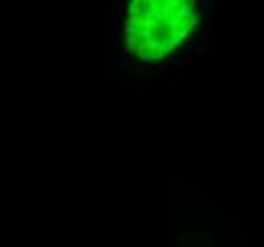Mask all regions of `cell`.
Here are the masks:
<instances>
[{
	"mask_svg": "<svg viewBox=\"0 0 264 247\" xmlns=\"http://www.w3.org/2000/svg\"><path fill=\"white\" fill-rule=\"evenodd\" d=\"M166 55H167V51H166V50H158V53L154 55V59H156V61H160V59H166Z\"/></svg>",
	"mask_w": 264,
	"mask_h": 247,
	"instance_id": "cell-9",
	"label": "cell"
},
{
	"mask_svg": "<svg viewBox=\"0 0 264 247\" xmlns=\"http://www.w3.org/2000/svg\"><path fill=\"white\" fill-rule=\"evenodd\" d=\"M135 32H137V29H135L133 25H126V29H124V34H126V36H133Z\"/></svg>",
	"mask_w": 264,
	"mask_h": 247,
	"instance_id": "cell-4",
	"label": "cell"
},
{
	"mask_svg": "<svg viewBox=\"0 0 264 247\" xmlns=\"http://www.w3.org/2000/svg\"><path fill=\"white\" fill-rule=\"evenodd\" d=\"M126 15V4L122 0H118V17H124Z\"/></svg>",
	"mask_w": 264,
	"mask_h": 247,
	"instance_id": "cell-6",
	"label": "cell"
},
{
	"mask_svg": "<svg viewBox=\"0 0 264 247\" xmlns=\"http://www.w3.org/2000/svg\"><path fill=\"white\" fill-rule=\"evenodd\" d=\"M188 32H190L188 29H184V30H181V34H179V38H181V40H184L186 36H188Z\"/></svg>",
	"mask_w": 264,
	"mask_h": 247,
	"instance_id": "cell-14",
	"label": "cell"
},
{
	"mask_svg": "<svg viewBox=\"0 0 264 247\" xmlns=\"http://www.w3.org/2000/svg\"><path fill=\"white\" fill-rule=\"evenodd\" d=\"M203 40H205V34H203V32H200V34H196V36L192 38V46H198V44L203 42Z\"/></svg>",
	"mask_w": 264,
	"mask_h": 247,
	"instance_id": "cell-5",
	"label": "cell"
},
{
	"mask_svg": "<svg viewBox=\"0 0 264 247\" xmlns=\"http://www.w3.org/2000/svg\"><path fill=\"white\" fill-rule=\"evenodd\" d=\"M131 14H146V10L137 6V8H131Z\"/></svg>",
	"mask_w": 264,
	"mask_h": 247,
	"instance_id": "cell-12",
	"label": "cell"
},
{
	"mask_svg": "<svg viewBox=\"0 0 264 247\" xmlns=\"http://www.w3.org/2000/svg\"><path fill=\"white\" fill-rule=\"evenodd\" d=\"M213 27H215V14L211 12L209 15H205V29H207V32H213Z\"/></svg>",
	"mask_w": 264,
	"mask_h": 247,
	"instance_id": "cell-2",
	"label": "cell"
},
{
	"mask_svg": "<svg viewBox=\"0 0 264 247\" xmlns=\"http://www.w3.org/2000/svg\"><path fill=\"white\" fill-rule=\"evenodd\" d=\"M150 2H156V0H150Z\"/></svg>",
	"mask_w": 264,
	"mask_h": 247,
	"instance_id": "cell-18",
	"label": "cell"
},
{
	"mask_svg": "<svg viewBox=\"0 0 264 247\" xmlns=\"http://www.w3.org/2000/svg\"><path fill=\"white\" fill-rule=\"evenodd\" d=\"M196 4H200V2H196V0H188V6H190V8H194Z\"/></svg>",
	"mask_w": 264,
	"mask_h": 247,
	"instance_id": "cell-16",
	"label": "cell"
},
{
	"mask_svg": "<svg viewBox=\"0 0 264 247\" xmlns=\"http://www.w3.org/2000/svg\"><path fill=\"white\" fill-rule=\"evenodd\" d=\"M198 23H200V14H192V19H190V25L186 27L188 30H194L198 27Z\"/></svg>",
	"mask_w": 264,
	"mask_h": 247,
	"instance_id": "cell-3",
	"label": "cell"
},
{
	"mask_svg": "<svg viewBox=\"0 0 264 247\" xmlns=\"http://www.w3.org/2000/svg\"><path fill=\"white\" fill-rule=\"evenodd\" d=\"M221 4H222V0H215V8H221Z\"/></svg>",
	"mask_w": 264,
	"mask_h": 247,
	"instance_id": "cell-17",
	"label": "cell"
},
{
	"mask_svg": "<svg viewBox=\"0 0 264 247\" xmlns=\"http://www.w3.org/2000/svg\"><path fill=\"white\" fill-rule=\"evenodd\" d=\"M181 44V38H171L169 42H167V46H169V50H175Z\"/></svg>",
	"mask_w": 264,
	"mask_h": 247,
	"instance_id": "cell-8",
	"label": "cell"
},
{
	"mask_svg": "<svg viewBox=\"0 0 264 247\" xmlns=\"http://www.w3.org/2000/svg\"><path fill=\"white\" fill-rule=\"evenodd\" d=\"M135 46H137V44L133 42V36H127V40H126V50H129V51H131Z\"/></svg>",
	"mask_w": 264,
	"mask_h": 247,
	"instance_id": "cell-7",
	"label": "cell"
},
{
	"mask_svg": "<svg viewBox=\"0 0 264 247\" xmlns=\"http://www.w3.org/2000/svg\"><path fill=\"white\" fill-rule=\"evenodd\" d=\"M150 27H152V25H150V21H145V23H142V29H139V30H137V34H139V36H142L145 40H148V38H150Z\"/></svg>",
	"mask_w": 264,
	"mask_h": 247,
	"instance_id": "cell-1",
	"label": "cell"
},
{
	"mask_svg": "<svg viewBox=\"0 0 264 247\" xmlns=\"http://www.w3.org/2000/svg\"><path fill=\"white\" fill-rule=\"evenodd\" d=\"M213 51H215V42H213V40H209V42H207V53L211 55Z\"/></svg>",
	"mask_w": 264,
	"mask_h": 247,
	"instance_id": "cell-11",
	"label": "cell"
},
{
	"mask_svg": "<svg viewBox=\"0 0 264 247\" xmlns=\"http://www.w3.org/2000/svg\"><path fill=\"white\" fill-rule=\"evenodd\" d=\"M137 23H145L141 17H129L127 19V25H137Z\"/></svg>",
	"mask_w": 264,
	"mask_h": 247,
	"instance_id": "cell-10",
	"label": "cell"
},
{
	"mask_svg": "<svg viewBox=\"0 0 264 247\" xmlns=\"http://www.w3.org/2000/svg\"><path fill=\"white\" fill-rule=\"evenodd\" d=\"M179 34H181V30H177V29H171L169 30V36L171 38H179Z\"/></svg>",
	"mask_w": 264,
	"mask_h": 247,
	"instance_id": "cell-13",
	"label": "cell"
},
{
	"mask_svg": "<svg viewBox=\"0 0 264 247\" xmlns=\"http://www.w3.org/2000/svg\"><path fill=\"white\" fill-rule=\"evenodd\" d=\"M141 4V0H131V8H137Z\"/></svg>",
	"mask_w": 264,
	"mask_h": 247,
	"instance_id": "cell-15",
	"label": "cell"
}]
</instances>
